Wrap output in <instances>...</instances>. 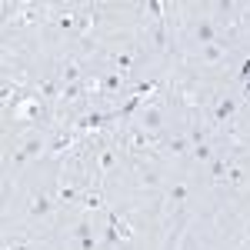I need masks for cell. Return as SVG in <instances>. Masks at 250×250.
Masks as SVG:
<instances>
[{
  "label": "cell",
  "mask_w": 250,
  "mask_h": 250,
  "mask_svg": "<svg viewBox=\"0 0 250 250\" xmlns=\"http://www.w3.org/2000/svg\"><path fill=\"white\" fill-rule=\"evenodd\" d=\"M227 173H230V164H227V157L217 150V157L210 160V180L213 184H227Z\"/></svg>",
  "instance_id": "13"
},
{
  "label": "cell",
  "mask_w": 250,
  "mask_h": 250,
  "mask_svg": "<svg viewBox=\"0 0 250 250\" xmlns=\"http://www.w3.org/2000/svg\"><path fill=\"white\" fill-rule=\"evenodd\" d=\"M227 184H244V170H240V167H230V173H227Z\"/></svg>",
  "instance_id": "20"
},
{
  "label": "cell",
  "mask_w": 250,
  "mask_h": 250,
  "mask_svg": "<svg viewBox=\"0 0 250 250\" xmlns=\"http://www.w3.org/2000/svg\"><path fill=\"white\" fill-rule=\"evenodd\" d=\"M57 80L63 83V87H70V83H83V80H87V70H83L80 57H63V60H60Z\"/></svg>",
  "instance_id": "4"
},
{
  "label": "cell",
  "mask_w": 250,
  "mask_h": 250,
  "mask_svg": "<svg viewBox=\"0 0 250 250\" xmlns=\"http://www.w3.org/2000/svg\"><path fill=\"white\" fill-rule=\"evenodd\" d=\"M80 197H83V190H80L77 184H60L57 200H63V204H80Z\"/></svg>",
  "instance_id": "15"
},
{
  "label": "cell",
  "mask_w": 250,
  "mask_h": 250,
  "mask_svg": "<svg viewBox=\"0 0 250 250\" xmlns=\"http://www.w3.org/2000/svg\"><path fill=\"white\" fill-rule=\"evenodd\" d=\"M137 127L147 130V134H154V137H164V127H167V110H164V104H160V100L144 104L140 114H137Z\"/></svg>",
  "instance_id": "1"
},
{
  "label": "cell",
  "mask_w": 250,
  "mask_h": 250,
  "mask_svg": "<svg viewBox=\"0 0 250 250\" xmlns=\"http://www.w3.org/2000/svg\"><path fill=\"white\" fill-rule=\"evenodd\" d=\"M244 97H247V100H250V80H247V83H244Z\"/></svg>",
  "instance_id": "23"
},
{
  "label": "cell",
  "mask_w": 250,
  "mask_h": 250,
  "mask_svg": "<svg viewBox=\"0 0 250 250\" xmlns=\"http://www.w3.org/2000/svg\"><path fill=\"white\" fill-rule=\"evenodd\" d=\"M190 157H193V160H200V164H210L213 157H217V147H213V140L193 144V147H190Z\"/></svg>",
  "instance_id": "14"
},
{
  "label": "cell",
  "mask_w": 250,
  "mask_h": 250,
  "mask_svg": "<svg viewBox=\"0 0 250 250\" xmlns=\"http://www.w3.org/2000/svg\"><path fill=\"white\" fill-rule=\"evenodd\" d=\"M134 67H137V50H130V47H127V50L110 54V70H117V74H124V77H127Z\"/></svg>",
  "instance_id": "7"
},
{
  "label": "cell",
  "mask_w": 250,
  "mask_h": 250,
  "mask_svg": "<svg viewBox=\"0 0 250 250\" xmlns=\"http://www.w3.org/2000/svg\"><path fill=\"white\" fill-rule=\"evenodd\" d=\"M233 114H237V100H233V97H224V100H217V107H213V114H210L213 127H224V124H230Z\"/></svg>",
  "instance_id": "6"
},
{
  "label": "cell",
  "mask_w": 250,
  "mask_h": 250,
  "mask_svg": "<svg viewBox=\"0 0 250 250\" xmlns=\"http://www.w3.org/2000/svg\"><path fill=\"white\" fill-rule=\"evenodd\" d=\"M77 244H80V250H94V247H97L94 237H83V240H77Z\"/></svg>",
  "instance_id": "22"
},
{
  "label": "cell",
  "mask_w": 250,
  "mask_h": 250,
  "mask_svg": "<svg viewBox=\"0 0 250 250\" xmlns=\"http://www.w3.org/2000/svg\"><path fill=\"white\" fill-rule=\"evenodd\" d=\"M54 207H57V204H54V197H50V193H34L27 213H30L34 220H43V217H50V213H54Z\"/></svg>",
  "instance_id": "5"
},
{
  "label": "cell",
  "mask_w": 250,
  "mask_h": 250,
  "mask_svg": "<svg viewBox=\"0 0 250 250\" xmlns=\"http://www.w3.org/2000/svg\"><path fill=\"white\" fill-rule=\"evenodd\" d=\"M54 23H57V30H63V34H77V10H74V7L57 10V14H54Z\"/></svg>",
  "instance_id": "11"
},
{
  "label": "cell",
  "mask_w": 250,
  "mask_h": 250,
  "mask_svg": "<svg viewBox=\"0 0 250 250\" xmlns=\"http://www.w3.org/2000/svg\"><path fill=\"white\" fill-rule=\"evenodd\" d=\"M200 250H213V247H200Z\"/></svg>",
  "instance_id": "24"
},
{
  "label": "cell",
  "mask_w": 250,
  "mask_h": 250,
  "mask_svg": "<svg viewBox=\"0 0 250 250\" xmlns=\"http://www.w3.org/2000/svg\"><path fill=\"white\" fill-rule=\"evenodd\" d=\"M190 37L200 43V47H207V43H213V40H220V34H217V27H213L210 20H197L190 27Z\"/></svg>",
  "instance_id": "8"
},
{
  "label": "cell",
  "mask_w": 250,
  "mask_h": 250,
  "mask_svg": "<svg viewBox=\"0 0 250 250\" xmlns=\"http://www.w3.org/2000/svg\"><path fill=\"white\" fill-rule=\"evenodd\" d=\"M3 250H27V240H14V237H7V240H3Z\"/></svg>",
  "instance_id": "18"
},
{
  "label": "cell",
  "mask_w": 250,
  "mask_h": 250,
  "mask_svg": "<svg viewBox=\"0 0 250 250\" xmlns=\"http://www.w3.org/2000/svg\"><path fill=\"white\" fill-rule=\"evenodd\" d=\"M40 154H47V137L43 134H27L20 140L14 160H17V164H30V160H37Z\"/></svg>",
  "instance_id": "3"
},
{
  "label": "cell",
  "mask_w": 250,
  "mask_h": 250,
  "mask_svg": "<svg viewBox=\"0 0 250 250\" xmlns=\"http://www.w3.org/2000/svg\"><path fill=\"white\" fill-rule=\"evenodd\" d=\"M224 57H227L224 40H213V43H207V47H200V63H210V67H217V63H224Z\"/></svg>",
  "instance_id": "9"
},
{
  "label": "cell",
  "mask_w": 250,
  "mask_h": 250,
  "mask_svg": "<svg viewBox=\"0 0 250 250\" xmlns=\"http://www.w3.org/2000/svg\"><path fill=\"white\" fill-rule=\"evenodd\" d=\"M187 197H190V184H187V180H180V184H173L170 190H167V200H170V204H184Z\"/></svg>",
  "instance_id": "16"
},
{
  "label": "cell",
  "mask_w": 250,
  "mask_h": 250,
  "mask_svg": "<svg viewBox=\"0 0 250 250\" xmlns=\"http://www.w3.org/2000/svg\"><path fill=\"white\" fill-rule=\"evenodd\" d=\"M190 137H170V140H164V144H160V150H164V154L167 157H184V154H190Z\"/></svg>",
  "instance_id": "10"
},
{
  "label": "cell",
  "mask_w": 250,
  "mask_h": 250,
  "mask_svg": "<svg viewBox=\"0 0 250 250\" xmlns=\"http://www.w3.org/2000/svg\"><path fill=\"white\" fill-rule=\"evenodd\" d=\"M237 77L244 80V83H247V80H250V57L244 60V63H240V70H237Z\"/></svg>",
  "instance_id": "21"
},
{
  "label": "cell",
  "mask_w": 250,
  "mask_h": 250,
  "mask_svg": "<svg viewBox=\"0 0 250 250\" xmlns=\"http://www.w3.org/2000/svg\"><path fill=\"white\" fill-rule=\"evenodd\" d=\"M80 204H83L87 210H97V207H104V197H100V190H83Z\"/></svg>",
  "instance_id": "17"
},
{
  "label": "cell",
  "mask_w": 250,
  "mask_h": 250,
  "mask_svg": "<svg viewBox=\"0 0 250 250\" xmlns=\"http://www.w3.org/2000/svg\"><path fill=\"white\" fill-rule=\"evenodd\" d=\"M120 144L127 147V150H134V154H154V150H160L157 144H160V137L147 134V130H140V127H127L124 134H120Z\"/></svg>",
  "instance_id": "2"
},
{
  "label": "cell",
  "mask_w": 250,
  "mask_h": 250,
  "mask_svg": "<svg viewBox=\"0 0 250 250\" xmlns=\"http://www.w3.org/2000/svg\"><path fill=\"white\" fill-rule=\"evenodd\" d=\"M107 227H114L117 237H120L124 244H130V240H134V230H130V224H127L124 217H117L114 210H107Z\"/></svg>",
  "instance_id": "12"
},
{
  "label": "cell",
  "mask_w": 250,
  "mask_h": 250,
  "mask_svg": "<svg viewBox=\"0 0 250 250\" xmlns=\"http://www.w3.org/2000/svg\"><path fill=\"white\" fill-rule=\"evenodd\" d=\"M80 50H83V54H90V50H97V40L90 37V34H87V37H80Z\"/></svg>",
  "instance_id": "19"
}]
</instances>
